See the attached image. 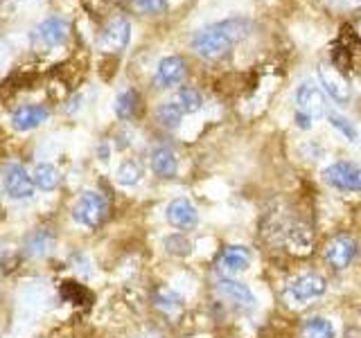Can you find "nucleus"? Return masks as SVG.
I'll list each match as a JSON object with an SVG mask.
<instances>
[{"mask_svg": "<svg viewBox=\"0 0 361 338\" xmlns=\"http://www.w3.org/2000/svg\"><path fill=\"white\" fill-rule=\"evenodd\" d=\"M251 20L244 16H233L221 23H212V25H206L192 37V50L203 59L217 61L233 50L235 43L244 41L251 34Z\"/></svg>", "mask_w": 361, "mask_h": 338, "instance_id": "f257e3e1", "label": "nucleus"}, {"mask_svg": "<svg viewBox=\"0 0 361 338\" xmlns=\"http://www.w3.org/2000/svg\"><path fill=\"white\" fill-rule=\"evenodd\" d=\"M106 199L99 194V192L88 189L82 196L77 199L75 208H73V219L79 225H86V228H97V225L106 219Z\"/></svg>", "mask_w": 361, "mask_h": 338, "instance_id": "f03ea898", "label": "nucleus"}, {"mask_svg": "<svg viewBox=\"0 0 361 338\" xmlns=\"http://www.w3.org/2000/svg\"><path fill=\"white\" fill-rule=\"evenodd\" d=\"M323 180L341 192H361V165L338 161L323 169Z\"/></svg>", "mask_w": 361, "mask_h": 338, "instance_id": "7ed1b4c3", "label": "nucleus"}, {"mask_svg": "<svg viewBox=\"0 0 361 338\" xmlns=\"http://www.w3.org/2000/svg\"><path fill=\"white\" fill-rule=\"evenodd\" d=\"M3 187L9 199L25 201L34 194V176L20 163H9L3 169Z\"/></svg>", "mask_w": 361, "mask_h": 338, "instance_id": "20e7f679", "label": "nucleus"}, {"mask_svg": "<svg viewBox=\"0 0 361 338\" xmlns=\"http://www.w3.org/2000/svg\"><path fill=\"white\" fill-rule=\"evenodd\" d=\"M359 253V246L350 234H336L330 239L325 248V259L334 270H343L355 262Z\"/></svg>", "mask_w": 361, "mask_h": 338, "instance_id": "39448f33", "label": "nucleus"}, {"mask_svg": "<svg viewBox=\"0 0 361 338\" xmlns=\"http://www.w3.org/2000/svg\"><path fill=\"white\" fill-rule=\"evenodd\" d=\"M296 106H298V113H302V115H307L312 120L327 115V104H325L323 90L314 84H307V82L300 84L296 90Z\"/></svg>", "mask_w": 361, "mask_h": 338, "instance_id": "423d86ee", "label": "nucleus"}, {"mask_svg": "<svg viewBox=\"0 0 361 338\" xmlns=\"http://www.w3.org/2000/svg\"><path fill=\"white\" fill-rule=\"evenodd\" d=\"M131 41V25L127 18H113L99 34V48L104 52H122Z\"/></svg>", "mask_w": 361, "mask_h": 338, "instance_id": "0eeeda50", "label": "nucleus"}, {"mask_svg": "<svg viewBox=\"0 0 361 338\" xmlns=\"http://www.w3.org/2000/svg\"><path fill=\"white\" fill-rule=\"evenodd\" d=\"M319 79H321V84L325 86L327 95H330L334 101H338V104H345V101L350 99V95H353V90H350V82L336 65L321 63L319 65Z\"/></svg>", "mask_w": 361, "mask_h": 338, "instance_id": "6e6552de", "label": "nucleus"}, {"mask_svg": "<svg viewBox=\"0 0 361 338\" xmlns=\"http://www.w3.org/2000/svg\"><path fill=\"white\" fill-rule=\"evenodd\" d=\"M325 289H327L325 277L316 275V273H307V275H300V277H296V280L291 282L289 289H287V296H289L293 302L305 304V302H310V300H314V298L323 296Z\"/></svg>", "mask_w": 361, "mask_h": 338, "instance_id": "1a4fd4ad", "label": "nucleus"}, {"mask_svg": "<svg viewBox=\"0 0 361 338\" xmlns=\"http://www.w3.org/2000/svg\"><path fill=\"white\" fill-rule=\"evenodd\" d=\"M185 73H188V63L180 59V56L172 54V56L161 59V63L156 68L154 82L158 88H174L185 79Z\"/></svg>", "mask_w": 361, "mask_h": 338, "instance_id": "9d476101", "label": "nucleus"}, {"mask_svg": "<svg viewBox=\"0 0 361 338\" xmlns=\"http://www.w3.org/2000/svg\"><path fill=\"white\" fill-rule=\"evenodd\" d=\"M165 217L169 225H174L178 230H192L199 223V212L188 199H174L165 210Z\"/></svg>", "mask_w": 361, "mask_h": 338, "instance_id": "9b49d317", "label": "nucleus"}, {"mask_svg": "<svg viewBox=\"0 0 361 338\" xmlns=\"http://www.w3.org/2000/svg\"><path fill=\"white\" fill-rule=\"evenodd\" d=\"M217 293L224 300H228L231 304H235V307H244V309L255 307L253 291L248 289L246 284H242V282H235L231 277H219L217 280Z\"/></svg>", "mask_w": 361, "mask_h": 338, "instance_id": "f8f14e48", "label": "nucleus"}, {"mask_svg": "<svg viewBox=\"0 0 361 338\" xmlns=\"http://www.w3.org/2000/svg\"><path fill=\"white\" fill-rule=\"evenodd\" d=\"M248 266H251V253H248V248H244V246L224 248L219 259H217V268L224 275L242 273V270H246Z\"/></svg>", "mask_w": 361, "mask_h": 338, "instance_id": "ddd939ff", "label": "nucleus"}, {"mask_svg": "<svg viewBox=\"0 0 361 338\" xmlns=\"http://www.w3.org/2000/svg\"><path fill=\"white\" fill-rule=\"evenodd\" d=\"M45 120H48V108L41 104H27V106H20L11 113V127L16 131L39 129Z\"/></svg>", "mask_w": 361, "mask_h": 338, "instance_id": "4468645a", "label": "nucleus"}, {"mask_svg": "<svg viewBox=\"0 0 361 338\" xmlns=\"http://www.w3.org/2000/svg\"><path fill=\"white\" fill-rule=\"evenodd\" d=\"M68 32H71V27H68V23L61 16H48L37 30L39 39L48 45V48H59V45H63L68 39Z\"/></svg>", "mask_w": 361, "mask_h": 338, "instance_id": "2eb2a0df", "label": "nucleus"}, {"mask_svg": "<svg viewBox=\"0 0 361 338\" xmlns=\"http://www.w3.org/2000/svg\"><path fill=\"white\" fill-rule=\"evenodd\" d=\"M152 172L161 178H174L178 172V158L169 146H156L152 151Z\"/></svg>", "mask_w": 361, "mask_h": 338, "instance_id": "dca6fc26", "label": "nucleus"}, {"mask_svg": "<svg viewBox=\"0 0 361 338\" xmlns=\"http://www.w3.org/2000/svg\"><path fill=\"white\" fill-rule=\"evenodd\" d=\"M32 176H34V185H37L39 189H43V192H52L61 183L59 169H56L54 165H50V163H39L37 167H34Z\"/></svg>", "mask_w": 361, "mask_h": 338, "instance_id": "f3484780", "label": "nucleus"}, {"mask_svg": "<svg viewBox=\"0 0 361 338\" xmlns=\"http://www.w3.org/2000/svg\"><path fill=\"white\" fill-rule=\"evenodd\" d=\"M300 338H336V332L330 320L321 318V315H314V318L305 320Z\"/></svg>", "mask_w": 361, "mask_h": 338, "instance_id": "a211bd4d", "label": "nucleus"}, {"mask_svg": "<svg viewBox=\"0 0 361 338\" xmlns=\"http://www.w3.org/2000/svg\"><path fill=\"white\" fill-rule=\"evenodd\" d=\"M183 115L185 113L180 111V106L176 104V101H163L156 111V118H158V122H161V127H165V129H178Z\"/></svg>", "mask_w": 361, "mask_h": 338, "instance_id": "6ab92c4d", "label": "nucleus"}, {"mask_svg": "<svg viewBox=\"0 0 361 338\" xmlns=\"http://www.w3.org/2000/svg\"><path fill=\"white\" fill-rule=\"evenodd\" d=\"M52 246H54V237L48 230H39L37 234H32L30 242L25 244V253L30 257H43L52 251Z\"/></svg>", "mask_w": 361, "mask_h": 338, "instance_id": "aec40b11", "label": "nucleus"}, {"mask_svg": "<svg viewBox=\"0 0 361 338\" xmlns=\"http://www.w3.org/2000/svg\"><path fill=\"white\" fill-rule=\"evenodd\" d=\"M174 101L180 106V111H183L185 115H192V113H197L203 106V97L195 88H180Z\"/></svg>", "mask_w": 361, "mask_h": 338, "instance_id": "412c9836", "label": "nucleus"}, {"mask_svg": "<svg viewBox=\"0 0 361 338\" xmlns=\"http://www.w3.org/2000/svg\"><path fill=\"white\" fill-rule=\"evenodd\" d=\"M140 176H142V169L135 161H124L116 172V180L122 187H133L140 180Z\"/></svg>", "mask_w": 361, "mask_h": 338, "instance_id": "4be33fe9", "label": "nucleus"}, {"mask_svg": "<svg viewBox=\"0 0 361 338\" xmlns=\"http://www.w3.org/2000/svg\"><path fill=\"white\" fill-rule=\"evenodd\" d=\"M135 108H138V95H135L133 90H124V93L118 95V99H116V113H118L120 120L133 118Z\"/></svg>", "mask_w": 361, "mask_h": 338, "instance_id": "5701e85b", "label": "nucleus"}, {"mask_svg": "<svg viewBox=\"0 0 361 338\" xmlns=\"http://www.w3.org/2000/svg\"><path fill=\"white\" fill-rule=\"evenodd\" d=\"M154 300H156V304H158V307H161L163 311H176V309L183 307V298H180L176 291L167 289V287L158 289Z\"/></svg>", "mask_w": 361, "mask_h": 338, "instance_id": "b1692460", "label": "nucleus"}, {"mask_svg": "<svg viewBox=\"0 0 361 338\" xmlns=\"http://www.w3.org/2000/svg\"><path fill=\"white\" fill-rule=\"evenodd\" d=\"M165 248L176 257H188L192 255V242L185 234H169L165 239Z\"/></svg>", "mask_w": 361, "mask_h": 338, "instance_id": "393cba45", "label": "nucleus"}, {"mask_svg": "<svg viewBox=\"0 0 361 338\" xmlns=\"http://www.w3.org/2000/svg\"><path fill=\"white\" fill-rule=\"evenodd\" d=\"M131 7L133 11H138V14H163L167 9V0H131Z\"/></svg>", "mask_w": 361, "mask_h": 338, "instance_id": "a878e982", "label": "nucleus"}, {"mask_svg": "<svg viewBox=\"0 0 361 338\" xmlns=\"http://www.w3.org/2000/svg\"><path fill=\"white\" fill-rule=\"evenodd\" d=\"M327 120H330L332 127L341 131V133L345 135V138H348L350 142H355V140H357V129H355L353 124H350V122H348L343 115H338V113L330 111V113H327Z\"/></svg>", "mask_w": 361, "mask_h": 338, "instance_id": "bb28decb", "label": "nucleus"}, {"mask_svg": "<svg viewBox=\"0 0 361 338\" xmlns=\"http://www.w3.org/2000/svg\"><path fill=\"white\" fill-rule=\"evenodd\" d=\"M312 244V237H310V230L305 228H296L291 230V246L300 248V251H307V246Z\"/></svg>", "mask_w": 361, "mask_h": 338, "instance_id": "cd10ccee", "label": "nucleus"}, {"mask_svg": "<svg viewBox=\"0 0 361 338\" xmlns=\"http://www.w3.org/2000/svg\"><path fill=\"white\" fill-rule=\"evenodd\" d=\"M336 5L345 9V11H359L361 9V0H336Z\"/></svg>", "mask_w": 361, "mask_h": 338, "instance_id": "c85d7f7f", "label": "nucleus"}, {"mask_svg": "<svg viewBox=\"0 0 361 338\" xmlns=\"http://www.w3.org/2000/svg\"><path fill=\"white\" fill-rule=\"evenodd\" d=\"M296 122H298V127H300V129H310V127H312V118L302 115V113H296Z\"/></svg>", "mask_w": 361, "mask_h": 338, "instance_id": "c756f323", "label": "nucleus"}, {"mask_svg": "<svg viewBox=\"0 0 361 338\" xmlns=\"http://www.w3.org/2000/svg\"><path fill=\"white\" fill-rule=\"evenodd\" d=\"M0 257H3V246H0Z\"/></svg>", "mask_w": 361, "mask_h": 338, "instance_id": "7c9ffc66", "label": "nucleus"}, {"mask_svg": "<svg viewBox=\"0 0 361 338\" xmlns=\"http://www.w3.org/2000/svg\"><path fill=\"white\" fill-rule=\"evenodd\" d=\"M359 32H361V23H359Z\"/></svg>", "mask_w": 361, "mask_h": 338, "instance_id": "2f4dec72", "label": "nucleus"}]
</instances>
